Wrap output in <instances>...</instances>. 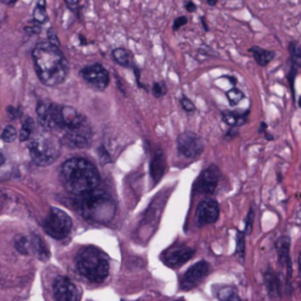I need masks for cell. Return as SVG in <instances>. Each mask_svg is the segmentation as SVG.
I'll return each mask as SVG.
<instances>
[{"label": "cell", "mask_w": 301, "mask_h": 301, "mask_svg": "<svg viewBox=\"0 0 301 301\" xmlns=\"http://www.w3.org/2000/svg\"><path fill=\"white\" fill-rule=\"evenodd\" d=\"M34 69L40 83L45 86L54 87L61 85L67 79L69 66L60 47L41 41L32 50Z\"/></svg>", "instance_id": "cell-1"}, {"label": "cell", "mask_w": 301, "mask_h": 301, "mask_svg": "<svg viewBox=\"0 0 301 301\" xmlns=\"http://www.w3.org/2000/svg\"><path fill=\"white\" fill-rule=\"evenodd\" d=\"M61 180L69 193L82 195L96 190L100 177L97 167L89 160L72 158L62 165Z\"/></svg>", "instance_id": "cell-2"}, {"label": "cell", "mask_w": 301, "mask_h": 301, "mask_svg": "<svg viewBox=\"0 0 301 301\" xmlns=\"http://www.w3.org/2000/svg\"><path fill=\"white\" fill-rule=\"evenodd\" d=\"M79 197V211L89 221L104 223L113 219L117 207L107 193L93 190Z\"/></svg>", "instance_id": "cell-3"}, {"label": "cell", "mask_w": 301, "mask_h": 301, "mask_svg": "<svg viewBox=\"0 0 301 301\" xmlns=\"http://www.w3.org/2000/svg\"><path fill=\"white\" fill-rule=\"evenodd\" d=\"M76 268L80 275L92 282H101L107 278L110 262L107 255L99 248H83L76 258Z\"/></svg>", "instance_id": "cell-4"}, {"label": "cell", "mask_w": 301, "mask_h": 301, "mask_svg": "<svg viewBox=\"0 0 301 301\" xmlns=\"http://www.w3.org/2000/svg\"><path fill=\"white\" fill-rule=\"evenodd\" d=\"M31 158L38 166H48L60 155V143L57 139L47 135H38L29 143Z\"/></svg>", "instance_id": "cell-5"}, {"label": "cell", "mask_w": 301, "mask_h": 301, "mask_svg": "<svg viewBox=\"0 0 301 301\" xmlns=\"http://www.w3.org/2000/svg\"><path fill=\"white\" fill-rule=\"evenodd\" d=\"M44 230L54 239H65L72 231V219L62 209L52 207L44 221Z\"/></svg>", "instance_id": "cell-6"}, {"label": "cell", "mask_w": 301, "mask_h": 301, "mask_svg": "<svg viewBox=\"0 0 301 301\" xmlns=\"http://www.w3.org/2000/svg\"><path fill=\"white\" fill-rule=\"evenodd\" d=\"M38 121L47 131L62 129V106L47 100H40L37 105Z\"/></svg>", "instance_id": "cell-7"}, {"label": "cell", "mask_w": 301, "mask_h": 301, "mask_svg": "<svg viewBox=\"0 0 301 301\" xmlns=\"http://www.w3.org/2000/svg\"><path fill=\"white\" fill-rule=\"evenodd\" d=\"M92 140V128L84 117L79 122L64 129V142L73 148H85Z\"/></svg>", "instance_id": "cell-8"}, {"label": "cell", "mask_w": 301, "mask_h": 301, "mask_svg": "<svg viewBox=\"0 0 301 301\" xmlns=\"http://www.w3.org/2000/svg\"><path fill=\"white\" fill-rule=\"evenodd\" d=\"M79 74L91 87L97 91L106 90L110 84V73L101 64L84 66Z\"/></svg>", "instance_id": "cell-9"}, {"label": "cell", "mask_w": 301, "mask_h": 301, "mask_svg": "<svg viewBox=\"0 0 301 301\" xmlns=\"http://www.w3.org/2000/svg\"><path fill=\"white\" fill-rule=\"evenodd\" d=\"M205 143L202 139L194 132H184L178 136V149L181 156L186 158H197L204 152Z\"/></svg>", "instance_id": "cell-10"}, {"label": "cell", "mask_w": 301, "mask_h": 301, "mask_svg": "<svg viewBox=\"0 0 301 301\" xmlns=\"http://www.w3.org/2000/svg\"><path fill=\"white\" fill-rule=\"evenodd\" d=\"M211 272V266L207 261L200 260L185 272L180 280V287L184 290H190L197 287Z\"/></svg>", "instance_id": "cell-11"}, {"label": "cell", "mask_w": 301, "mask_h": 301, "mask_svg": "<svg viewBox=\"0 0 301 301\" xmlns=\"http://www.w3.org/2000/svg\"><path fill=\"white\" fill-rule=\"evenodd\" d=\"M220 179V171L215 165L208 166L200 173L194 184V191L200 194L211 195L215 192Z\"/></svg>", "instance_id": "cell-12"}, {"label": "cell", "mask_w": 301, "mask_h": 301, "mask_svg": "<svg viewBox=\"0 0 301 301\" xmlns=\"http://www.w3.org/2000/svg\"><path fill=\"white\" fill-rule=\"evenodd\" d=\"M289 248H290L289 237L283 236L276 240L275 250H276V254H278V261H279V265L286 269V281H287L286 288L288 289V293L290 290V279H292V273H293L292 259H290V255H289Z\"/></svg>", "instance_id": "cell-13"}, {"label": "cell", "mask_w": 301, "mask_h": 301, "mask_svg": "<svg viewBox=\"0 0 301 301\" xmlns=\"http://www.w3.org/2000/svg\"><path fill=\"white\" fill-rule=\"evenodd\" d=\"M55 301H79V290L66 276H58L53 283Z\"/></svg>", "instance_id": "cell-14"}, {"label": "cell", "mask_w": 301, "mask_h": 301, "mask_svg": "<svg viewBox=\"0 0 301 301\" xmlns=\"http://www.w3.org/2000/svg\"><path fill=\"white\" fill-rule=\"evenodd\" d=\"M220 214L219 204L215 200H202L197 207V225L202 227L218 221Z\"/></svg>", "instance_id": "cell-15"}, {"label": "cell", "mask_w": 301, "mask_h": 301, "mask_svg": "<svg viewBox=\"0 0 301 301\" xmlns=\"http://www.w3.org/2000/svg\"><path fill=\"white\" fill-rule=\"evenodd\" d=\"M194 255V250L187 246H178L170 248L164 253L163 261L171 268H177L186 264Z\"/></svg>", "instance_id": "cell-16"}, {"label": "cell", "mask_w": 301, "mask_h": 301, "mask_svg": "<svg viewBox=\"0 0 301 301\" xmlns=\"http://www.w3.org/2000/svg\"><path fill=\"white\" fill-rule=\"evenodd\" d=\"M250 110L247 111H223L221 113L222 120L230 127L238 128L245 125L248 120Z\"/></svg>", "instance_id": "cell-17"}, {"label": "cell", "mask_w": 301, "mask_h": 301, "mask_svg": "<svg viewBox=\"0 0 301 301\" xmlns=\"http://www.w3.org/2000/svg\"><path fill=\"white\" fill-rule=\"evenodd\" d=\"M264 283L272 299H278L281 296V281L279 276L271 269H267L264 273Z\"/></svg>", "instance_id": "cell-18"}, {"label": "cell", "mask_w": 301, "mask_h": 301, "mask_svg": "<svg viewBox=\"0 0 301 301\" xmlns=\"http://www.w3.org/2000/svg\"><path fill=\"white\" fill-rule=\"evenodd\" d=\"M164 173H165V156L162 149H158L150 162V176L155 183H158L163 178Z\"/></svg>", "instance_id": "cell-19"}, {"label": "cell", "mask_w": 301, "mask_h": 301, "mask_svg": "<svg viewBox=\"0 0 301 301\" xmlns=\"http://www.w3.org/2000/svg\"><path fill=\"white\" fill-rule=\"evenodd\" d=\"M112 59H113L115 64H118L119 66L125 68H132V66L134 65L131 52L122 47L114 48V50L112 51Z\"/></svg>", "instance_id": "cell-20"}, {"label": "cell", "mask_w": 301, "mask_h": 301, "mask_svg": "<svg viewBox=\"0 0 301 301\" xmlns=\"http://www.w3.org/2000/svg\"><path fill=\"white\" fill-rule=\"evenodd\" d=\"M250 52L253 54V58L257 61V64L261 66V67L267 66L275 57V53L273 51L265 50V48H261L259 46H252L250 48Z\"/></svg>", "instance_id": "cell-21"}, {"label": "cell", "mask_w": 301, "mask_h": 301, "mask_svg": "<svg viewBox=\"0 0 301 301\" xmlns=\"http://www.w3.org/2000/svg\"><path fill=\"white\" fill-rule=\"evenodd\" d=\"M32 20L39 25H44L45 23H47L48 15L46 11V0H37L36 8L32 13Z\"/></svg>", "instance_id": "cell-22"}, {"label": "cell", "mask_w": 301, "mask_h": 301, "mask_svg": "<svg viewBox=\"0 0 301 301\" xmlns=\"http://www.w3.org/2000/svg\"><path fill=\"white\" fill-rule=\"evenodd\" d=\"M216 297L219 301H244L233 286L220 287L216 292Z\"/></svg>", "instance_id": "cell-23"}, {"label": "cell", "mask_w": 301, "mask_h": 301, "mask_svg": "<svg viewBox=\"0 0 301 301\" xmlns=\"http://www.w3.org/2000/svg\"><path fill=\"white\" fill-rule=\"evenodd\" d=\"M237 247H236V257L240 264H245L246 260V234L241 231H237Z\"/></svg>", "instance_id": "cell-24"}, {"label": "cell", "mask_w": 301, "mask_h": 301, "mask_svg": "<svg viewBox=\"0 0 301 301\" xmlns=\"http://www.w3.org/2000/svg\"><path fill=\"white\" fill-rule=\"evenodd\" d=\"M288 51L292 65L297 68H301V45L297 41H290L288 45Z\"/></svg>", "instance_id": "cell-25"}, {"label": "cell", "mask_w": 301, "mask_h": 301, "mask_svg": "<svg viewBox=\"0 0 301 301\" xmlns=\"http://www.w3.org/2000/svg\"><path fill=\"white\" fill-rule=\"evenodd\" d=\"M33 131H34L33 119L30 117L25 118V120H24L22 124V129H20V134H19L20 141H27V140L31 138V135H32Z\"/></svg>", "instance_id": "cell-26"}, {"label": "cell", "mask_w": 301, "mask_h": 301, "mask_svg": "<svg viewBox=\"0 0 301 301\" xmlns=\"http://www.w3.org/2000/svg\"><path fill=\"white\" fill-rule=\"evenodd\" d=\"M32 246H33L34 250H36L37 254L39 255V258L41 259V260H47L48 257H50V253H48L46 245L43 243V240H41L38 236L33 237Z\"/></svg>", "instance_id": "cell-27"}, {"label": "cell", "mask_w": 301, "mask_h": 301, "mask_svg": "<svg viewBox=\"0 0 301 301\" xmlns=\"http://www.w3.org/2000/svg\"><path fill=\"white\" fill-rule=\"evenodd\" d=\"M226 97H227V99H229V103L231 104V106H236V105L239 104L240 101L244 99L245 94L243 91L237 89V87H233V89L227 91Z\"/></svg>", "instance_id": "cell-28"}, {"label": "cell", "mask_w": 301, "mask_h": 301, "mask_svg": "<svg viewBox=\"0 0 301 301\" xmlns=\"http://www.w3.org/2000/svg\"><path fill=\"white\" fill-rule=\"evenodd\" d=\"M254 219H255V208L254 206L252 205L250 209H248V213L246 215V219H245V234L248 236V234L252 233L254 226Z\"/></svg>", "instance_id": "cell-29"}, {"label": "cell", "mask_w": 301, "mask_h": 301, "mask_svg": "<svg viewBox=\"0 0 301 301\" xmlns=\"http://www.w3.org/2000/svg\"><path fill=\"white\" fill-rule=\"evenodd\" d=\"M31 245H32V244L30 243V240L27 239L26 237H20L16 241L17 250H18V252H20L22 254H29L30 253Z\"/></svg>", "instance_id": "cell-30"}, {"label": "cell", "mask_w": 301, "mask_h": 301, "mask_svg": "<svg viewBox=\"0 0 301 301\" xmlns=\"http://www.w3.org/2000/svg\"><path fill=\"white\" fill-rule=\"evenodd\" d=\"M167 93L165 82H157L152 85V94L155 98H162Z\"/></svg>", "instance_id": "cell-31"}, {"label": "cell", "mask_w": 301, "mask_h": 301, "mask_svg": "<svg viewBox=\"0 0 301 301\" xmlns=\"http://www.w3.org/2000/svg\"><path fill=\"white\" fill-rule=\"evenodd\" d=\"M16 138H17V131H16V128L13 127V126H11V125L6 126V127L4 128V131H3V133H2L3 141H5V142H12L13 140H15Z\"/></svg>", "instance_id": "cell-32"}, {"label": "cell", "mask_w": 301, "mask_h": 301, "mask_svg": "<svg viewBox=\"0 0 301 301\" xmlns=\"http://www.w3.org/2000/svg\"><path fill=\"white\" fill-rule=\"evenodd\" d=\"M180 104H181V107L184 108V111L187 112V113H193L195 111V105L193 104V101H192L190 98H187L186 96H183L180 98Z\"/></svg>", "instance_id": "cell-33"}, {"label": "cell", "mask_w": 301, "mask_h": 301, "mask_svg": "<svg viewBox=\"0 0 301 301\" xmlns=\"http://www.w3.org/2000/svg\"><path fill=\"white\" fill-rule=\"evenodd\" d=\"M65 4L69 9V11H72L79 18L80 11H82V6H80V0H65Z\"/></svg>", "instance_id": "cell-34"}, {"label": "cell", "mask_w": 301, "mask_h": 301, "mask_svg": "<svg viewBox=\"0 0 301 301\" xmlns=\"http://www.w3.org/2000/svg\"><path fill=\"white\" fill-rule=\"evenodd\" d=\"M296 73H297V67H295V66H293V65L290 66V71L288 74V83H289L290 90H292L293 98H294V94H295V90H294V80H295Z\"/></svg>", "instance_id": "cell-35"}, {"label": "cell", "mask_w": 301, "mask_h": 301, "mask_svg": "<svg viewBox=\"0 0 301 301\" xmlns=\"http://www.w3.org/2000/svg\"><path fill=\"white\" fill-rule=\"evenodd\" d=\"M24 31L29 34V36H34V34H39L40 33V25L39 24L34 23L31 24V25H27L24 27Z\"/></svg>", "instance_id": "cell-36"}, {"label": "cell", "mask_w": 301, "mask_h": 301, "mask_svg": "<svg viewBox=\"0 0 301 301\" xmlns=\"http://www.w3.org/2000/svg\"><path fill=\"white\" fill-rule=\"evenodd\" d=\"M187 23H188L187 17H185V16H180V17H178V18L174 19V23H173V31H178V30H180L181 27L186 25Z\"/></svg>", "instance_id": "cell-37"}, {"label": "cell", "mask_w": 301, "mask_h": 301, "mask_svg": "<svg viewBox=\"0 0 301 301\" xmlns=\"http://www.w3.org/2000/svg\"><path fill=\"white\" fill-rule=\"evenodd\" d=\"M47 38H48V43L55 45V46H59L60 47V41L58 39V36L57 33H55V31L52 29H48L47 31Z\"/></svg>", "instance_id": "cell-38"}, {"label": "cell", "mask_w": 301, "mask_h": 301, "mask_svg": "<svg viewBox=\"0 0 301 301\" xmlns=\"http://www.w3.org/2000/svg\"><path fill=\"white\" fill-rule=\"evenodd\" d=\"M132 69H133V72H134V74H135V80H136V84H138V86L140 87V89H142V90H145V91H148V89H147V86H145L141 82H140V77H141V76H140V68L134 64V65L132 66Z\"/></svg>", "instance_id": "cell-39"}, {"label": "cell", "mask_w": 301, "mask_h": 301, "mask_svg": "<svg viewBox=\"0 0 301 301\" xmlns=\"http://www.w3.org/2000/svg\"><path fill=\"white\" fill-rule=\"evenodd\" d=\"M8 112H9L10 117H11V119H17V118H19V115H20V111L18 110V108L12 107V106L8 107Z\"/></svg>", "instance_id": "cell-40"}, {"label": "cell", "mask_w": 301, "mask_h": 301, "mask_svg": "<svg viewBox=\"0 0 301 301\" xmlns=\"http://www.w3.org/2000/svg\"><path fill=\"white\" fill-rule=\"evenodd\" d=\"M185 9H186L187 12L193 13L195 12V10H197V5H195L193 2H191V0H188V2L185 3Z\"/></svg>", "instance_id": "cell-41"}, {"label": "cell", "mask_w": 301, "mask_h": 301, "mask_svg": "<svg viewBox=\"0 0 301 301\" xmlns=\"http://www.w3.org/2000/svg\"><path fill=\"white\" fill-rule=\"evenodd\" d=\"M237 135H238V131H237V128L230 127V131L227 132L226 134H225V139H226V140H231V139L236 138Z\"/></svg>", "instance_id": "cell-42"}, {"label": "cell", "mask_w": 301, "mask_h": 301, "mask_svg": "<svg viewBox=\"0 0 301 301\" xmlns=\"http://www.w3.org/2000/svg\"><path fill=\"white\" fill-rule=\"evenodd\" d=\"M115 79H117V86H118V89H119V91H120V92L124 94V96H126V91H125V89H124V82H122L121 80V78L120 77H115Z\"/></svg>", "instance_id": "cell-43"}, {"label": "cell", "mask_w": 301, "mask_h": 301, "mask_svg": "<svg viewBox=\"0 0 301 301\" xmlns=\"http://www.w3.org/2000/svg\"><path fill=\"white\" fill-rule=\"evenodd\" d=\"M266 128H267V125H266V122H261L260 128H259V133H266Z\"/></svg>", "instance_id": "cell-44"}, {"label": "cell", "mask_w": 301, "mask_h": 301, "mask_svg": "<svg viewBox=\"0 0 301 301\" xmlns=\"http://www.w3.org/2000/svg\"><path fill=\"white\" fill-rule=\"evenodd\" d=\"M3 3H4V4H6V5H15L17 2H18V0H2Z\"/></svg>", "instance_id": "cell-45"}, {"label": "cell", "mask_w": 301, "mask_h": 301, "mask_svg": "<svg viewBox=\"0 0 301 301\" xmlns=\"http://www.w3.org/2000/svg\"><path fill=\"white\" fill-rule=\"evenodd\" d=\"M201 23H202V26H204V30L206 32H208L209 29H208V25L206 24V20H205V17H201Z\"/></svg>", "instance_id": "cell-46"}, {"label": "cell", "mask_w": 301, "mask_h": 301, "mask_svg": "<svg viewBox=\"0 0 301 301\" xmlns=\"http://www.w3.org/2000/svg\"><path fill=\"white\" fill-rule=\"evenodd\" d=\"M219 0H206V3H207V5L209 6H214L216 5V3H218Z\"/></svg>", "instance_id": "cell-47"}, {"label": "cell", "mask_w": 301, "mask_h": 301, "mask_svg": "<svg viewBox=\"0 0 301 301\" xmlns=\"http://www.w3.org/2000/svg\"><path fill=\"white\" fill-rule=\"evenodd\" d=\"M227 79L230 80L231 83H232V85L236 87V85H237V79L236 78H232V77H227Z\"/></svg>", "instance_id": "cell-48"}, {"label": "cell", "mask_w": 301, "mask_h": 301, "mask_svg": "<svg viewBox=\"0 0 301 301\" xmlns=\"http://www.w3.org/2000/svg\"><path fill=\"white\" fill-rule=\"evenodd\" d=\"M299 276H300V280H301V251L299 253Z\"/></svg>", "instance_id": "cell-49"}, {"label": "cell", "mask_w": 301, "mask_h": 301, "mask_svg": "<svg viewBox=\"0 0 301 301\" xmlns=\"http://www.w3.org/2000/svg\"><path fill=\"white\" fill-rule=\"evenodd\" d=\"M4 162H5V158H4V156L2 155V153H0V166L3 165V164H4Z\"/></svg>", "instance_id": "cell-50"}, {"label": "cell", "mask_w": 301, "mask_h": 301, "mask_svg": "<svg viewBox=\"0 0 301 301\" xmlns=\"http://www.w3.org/2000/svg\"><path fill=\"white\" fill-rule=\"evenodd\" d=\"M297 105H299V107L301 108V96L299 97V99H297Z\"/></svg>", "instance_id": "cell-51"}, {"label": "cell", "mask_w": 301, "mask_h": 301, "mask_svg": "<svg viewBox=\"0 0 301 301\" xmlns=\"http://www.w3.org/2000/svg\"><path fill=\"white\" fill-rule=\"evenodd\" d=\"M176 301H184V300H176Z\"/></svg>", "instance_id": "cell-52"}]
</instances>
